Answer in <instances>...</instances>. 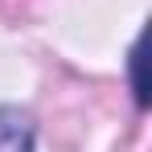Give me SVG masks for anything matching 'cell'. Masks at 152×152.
Wrapping results in <instances>:
<instances>
[{"label":"cell","mask_w":152,"mask_h":152,"mask_svg":"<svg viewBox=\"0 0 152 152\" xmlns=\"http://www.w3.org/2000/svg\"><path fill=\"white\" fill-rule=\"evenodd\" d=\"M127 74H132V95H136V107L144 111V107H148V95H144V78H140V41L127 50Z\"/></svg>","instance_id":"cell-2"},{"label":"cell","mask_w":152,"mask_h":152,"mask_svg":"<svg viewBox=\"0 0 152 152\" xmlns=\"http://www.w3.org/2000/svg\"><path fill=\"white\" fill-rule=\"evenodd\" d=\"M33 115L21 107H0V152H33Z\"/></svg>","instance_id":"cell-1"}]
</instances>
